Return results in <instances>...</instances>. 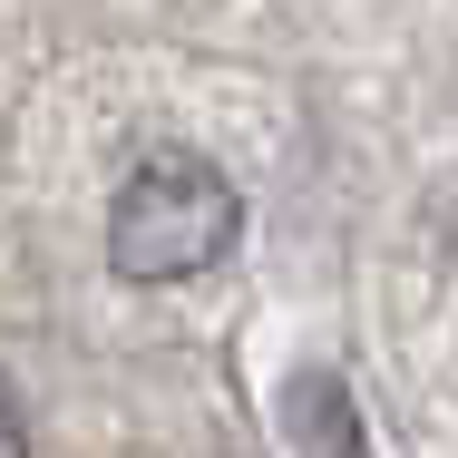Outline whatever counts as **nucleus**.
Here are the masks:
<instances>
[{"instance_id": "nucleus-1", "label": "nucleus", "mask_w": 458, "mask_h": 458, "mask_svg": "<svg viewBox=\"0 0 458 458\" xmlns=\"http://www.w3.org/2000/svg\"><path fill=\"white\" fill-rule=\"evenodd\" d=\"M244 234V195L205 157H147L107 205V264L117 283H195Z\"/></svg>"}, {"instance_id": "nucleus-2", "label": "nucleus", "mask_w": 458, "mask_h": 458, "mask_svg": "<svg viewBox=\"0 0 458 458\" xmlns=\"http://www.w3.org/2000/svg\"><path fill=\"white\" fill-rule=\"evenodd\" d=\"M283 439H293V449H332V458L361 449V420H352V400H342L332 370H302V380L283 390Z\"/></svg>"}]
</instances>
